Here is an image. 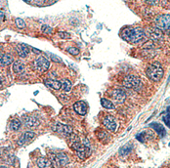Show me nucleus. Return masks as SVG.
<instances>
[{"instance_id": "nucleus-22", "label": "nucleus", "mask_w": 170, "mask_h": 168, "mask_svg": "<svg viewBox=\"0 0 170 168\" xmlns=\"http://www.w3.org/2000/svg\"><path fill=\"white\" fill-rule=\"evenodd\" d=\"M25 71V65L22 61H15L13 64V71L15 73H21Z\"/></svg>"}, {"instance_id": "nucleus-26", "label": "nucleus", "mask_w": 170, "mask_h": 168, "mask_svg": "<svg viewBox=\"0 0 170 168\" xmlns=\"http://www.w3.org/2000/svg\"><path fill=\"white\" fill-rule=\"evenodd\" d=\"M15 22H16V25H17L19 29H25V21L23 19L17 18Z\"/></svg>"}, {"instance_id": "nucleus-8", "label": "nucleus", "mask_w": 170, "mask_h": 168, "mask_svg": "<svg viewBox=\"0 0 170 168\" xmlns=\"http://www.w3.org/2000/svg\"><path fill=\"white\" fill-rule=\"evenodd\" d=\"M53 130L56 131V132L60 133L64 136H71L72 134V127L70 125H66V124H62L60 122L56 123V125L53 127Z\"/></svg>"}, {"instance_id": "nucleus-2", "label": "nucleus", "mask_w": 170, "mask_h": 168, "mask_svg": "<svg viewBox=\"0 0 170 168\" xmlns=\"http://www.w3.org/2000/svg\"><path fill=\"white\" fill-rule=\"evenodd\" d=\"M146 75L153 82H158L163 76V70L161 66L157 63L148 66L146 70Z\"/></svg>"}, {"instance_id": "nucleus-27", "label": "nucleus", "mask_w": 170, "mask_h": 168, "mask_svg": "<svg viewBox=\"0 0 170 168\" xmlns=\"http://www.w3.org/2000/svg\"><path fill=\"white\" fill-rule=\"evenodd\" d=\"M41 30H42V32H43L44 34H51L52 33V28L49 27V25H42V28H41Z\"/></svg>"}, {"instance_id": "nucleus-24", "label": "nucleus", "mask_w": 170, "mask_h": 168, "mask_svg": "<svg viewBox=\"0 0 170 168\" xmlns=\"http://www.w3.org/2000/svg\"><path fill=\"white\" fill-rule=\"evenodd\" d=\"M21 126H22V122L20 121L19 119H13L11 122H10V129L13 130V131H18Z\"/></svg>"}, {"instance_id": "nucleus-17", "label": "nucleus", "mask_w": 170, "mask_h": 168, "mask_svg": "<svg viewBox=\"0 0 170 168\" xmlns=\"http://www.w3.org/2000/svg\"><path fill=\"white\" fill-rule=\"evenodd\" d=\"M36 164L39 168H53V164L51 160L45 158V157H39L36 160Z\"/></svg>"}, {"instance_id": "nucleus-14", "label": "nucleus", "mask_w": 170, "mask_h": 168, "mask_svg": "<svg viewBox=\"0 0 170 168\" xmlns=\"http://www.w3.org/2000/svg\"><path fill=\"white\" fill-rule=\"evenodd\" d=\"M24 123L28 128H36L39 125V120L35 116H26L24 120Z\"/></svg>"}, {"instance_id": "nucleus-33", "label": "nucleus", "mask_w": 170, "mask_h": 168, "mask_svg": "<svg viewBox=\"0 0 170 168\" xmlns=\"http://www.w3.org/2000/svg\"><path fill=\"white\" fill-rule=\"evenodd\" d=\"M156 1H157V0H145V3L148 4V5H151V6H153V5H156Z\"/></svg>"}, {"instance_id": "nucleus-6", "label": "nucleus", "mask_w": 170, "mask_h": 168, "mask_svg": "<svg viewBox=\"0 0 170 168\" xmlns=\"http://www.w3.org/2000/svg\"><path fill=\"white\" fill-rule=\"evenodd\" d=\"M49 67H50V62L45 57H42V56L38 57L33 62L34 70L38 71H45L49 69Z\"/></svg>"}, {"instance_id": "nucleus-31", "label": "nucleus", "mask_w": 170, "mask_h": 168, "mask_svg": "<svg viewBox=\"0 0 170 168\" xmlns=\"http://www.w3.org/2000/svg\"><path fill=\"white\" fill-rule=\"evenodd\" d=\"M47 55H48L51 59H52V61H54V62H57V63H62V61H61V59L60 58H58L57 56H55V55H53V54H51V53H47Z\"/></svg>"}, {"instance_id": "nucleus-34", "label": "nucleus", "mask_w": 170, "mask_h": 168, "mask_svg": "<svg viewBox=\"0 0 170 168\" xmlns=\"http://www.w3.org/2000/svg\"><path fill=\"white\" fill-rule=\"evenodd\" d=\"M33 1L37 5H42V4H44L47 1V0H33Z\"/></svg>"}, {"instance_id": "nucleus-15", "label": "nucleus", "mask_w": 170, "mask_h": 168, "mask_svg": "<svg viewBox=\"0 0 170 168\" xmlns=\"http://www.w3.org/2000/svg\"><path fill=\"white\" fill-rule=\"evenodd\" d=\"M96 136L100 142H102L104 144H107L110 140V136L109 135L108 132H106L105 130L99 129L98 131H96Z\"/></svg>"}, {"instance_id": "nucleus-40", "label": "nucleus", "mask_w": 170, "mask_h": 168, "mask_svg": "<svg viewBox=\"0 0 170 168\" xmlns=\"http://www.w3.org/2000/svg\"><path fill=\"white\" fill-rule=\"evenodd\" d=\"M0 168H7V167H6V166H1Z\"/></svg>"}, {"instance_id": "nucleus-18", "label": "nucleus", "mask_w": 170, "mask_h": 168, "mask_svg": "<svg viewBox=\"0 0 170 168\" xmlns=\"http://www.w3.org/2000/svg\"><path fill=\"white\" fill-rule=\"evenodd\" d=\"M45 84L51 89H54V90H60L62 88V82L56 79H47L45 80Z\"/></svg>"}, {"instance_id": "nucleus-9", "label": "nucleus", "mask_w": 170, "mask_h": 168, "mask_svg": "<svg viewBox=\"0 0 170 168\" xmlns=\"http://www.w3.org/2000/svg\"><path fill=\"white\" fill-rule=\"evenodd\" d=\"M147 35L150 37L153 41H159L163 37V32L161 29L155 28H148L147 29Z\"/></svg>"}, {"instance_id": "nucleus-23", "label": "nucleus", "mask_w": 170, "mask_h": 168, "mask_svg": "<svg viewBox=\"0 0 170 168\" xmlns=\"http://www.w3.org/2000/svg\"><path fill=\"white\" fill-rule=\"evenodd\" d=\"M101 105H102L103 108L107 109H114V105L113 104V102L106 98L101 99Z\"/></svg>"}, {"instance_id": "nucleus-41", "label": "nucleus", "mask_w": 170, "mask_h": 168, "mask_svg": "<svg viewBox=\"0 0 170 168\" xmlns=\"http://www.w3.org/2000/svg\"><path fill=\"white\" fill-rule=\"evenodd\" d=\"M53 1H54V0H49V2H51V3H52Z\"/></svg>"}, {"instance_id": "nucleus-25", "label": "nucleus", "mask_w": 170, "mask_h": 168, "mask_svg": "<svg viewBox=\"0 0 170 168\" xmlns=\"http://www.w3.org/2000/svg\"><path fill=\"white\" fill-rule=\"evenodd\" d=\"M71 82L68 79H64L62 82V89L65 92H70L71 90Z\"/></svg>"}, {"instance_id": "nucleus-11", "label": "nucleus", "mask_w": 170, "mask_h": 168, "mask_svg": "<svg viewBox=\"0 0 170 168\" xmlns=\"http://www.w3.org/2000/svg\"><path fill=\"white\" fill-rule=\"evenodd\" d=\"M111 98H113L116 103L122 104V103H124L125 99H126V94L123 90H121V89H115V90L111 92Z\"/></svg>"}, {"instance_id": "nucleus-35", "label": "nucleus", "mask_w": 170, "mask_h": 168, "mask_svg": "<svg viewBox=\"0 0 170 168\" xmlns=\"http://www.w3.org/2000/svg\"><path fill=\"white\" fill-rule=\"evenodd\" d=\"M4 20H5V14L0 10V22H2Z\"/></svg>"}, {"instance_id": "nucleus-12", "label": "nucleus", "mask_w": 170, "mask_h": 168, "mask_svg": "<svg viewBox=\"0 0 170 168\" xmlns=\"http://www.w3.org/2000/svg\"><path fill=\"white\" fill-rule=\"evenodd\" d=\"M34 137H35V133L34 132H33V131H26V132H25L20 137V139L18 141V144H19V146H24L25 144L30 142Z\"/></svg>"}, {"instance_id": "nucleus-5", "label": "nucleus", "mask_w": 170, "mask_h": 168, "mask_svg": "<svg viewBox=\"0 0 170 168\" xmlns=\"http://www.w3.org/2000/svg\"><path fill=\"white\" fill-rule=\"evenodd\" d=\"M123 86L128 89H138L141 86V79L137 75H127L123 79Z\"/></svg>"}, {"instance_id": "nucleus-38", "label": "nucleus", "mask_w": 170, "mask_h": 168, "mask_svg": "<svg viewBox=\"0 0 170 168\" xmlns=\"http://www.w3.org/2000/svg\"><path fill=\"white\" fill-rule=\"evenodd\" d=\"M167 113H168V114L170 115V107H168V108H167Z\"/></svg>"}, {"instance_id": "nucleus-28", "label": "nucleus", "mask_w": 170, "mask_h": 168, "mask_svg": "<svg viewBox=\"0 0 170 168\" xmlns=\"http://www.w3.org/2000/svg\"><path fill=\"white\" fill-rule=\"evenodd\" d=\"M68 52L73 56H76L79 54V49H77L76 47H70V48H68Z\"/></svg>"}, {"instance_id": "nucleus-13", "label": "nucleus", "mask_w": 170, "mask_h": 168, "mask_svg": "<svg viewBox=\"0 0 170 168\" xmlns=\"http://www.w3.org/2000/svg\"><path fill=\"white\" fill-rule=\"evenodd\" d=\"M30 49H31V47L25 45V44H22V43H20L16 46V50H17L18 55L21 58H25L26 56H28L29 54Z\"/></svg>"}, {"instance_id": "nucleus-4", "label": "nucleus", "mask_w": 170, "mask_h": 168, "mask_svg": "<svg viewBox=\"0 0 170 168\" xmlns=\"http://www.w3.org/2000/svg\"><path fill=\"white\" fill-rule=\"evenodd\" d=\"M155 25L156 27L162 31H168L170 30V15L164 14V15H159L155 20Z\"/></svg>"}, {"instance_id": "nucleus-16", "label": "nucleus", "mask_w": 170, "mask_h": 168, "mask_svg": "<svg viewBox=\"0 0 170 168\" xmlns=\"http://www.w3.org/2000/svg\"><path fill=\"white\" fill-rule=\"evenodd\" d=\"M14 58L9 54H2L0 55V67H7L12 64Z\"/></svg>"}, {"instance_id": "nucleus-37", "label": "nucleus", "mask_w": 170, "mask_h": 168, "mask_svg": "<svg viewBox=\"0 0 170 168\" xmlns=\"http://www.w3.org/2000/svg\"><path fill=\"white\" fill-rule=\"evenodd\" d=\"M31 50L34 51V53H35V54H40V50H37V49L33 48V47H31Z\"/></svg>"}, {"instance_id": "nucleus-1", "label": "nucleus", "mask_w": 170, "mask_h": 168, "mask_svg": "<svg viewBox=\"0 0 170 168\" xmlns=\"http://www.w3.org/2000/svg\"><path fill=\"white\" fill-rule=\"evenodd\" d=\"M121 37L129 43H138L145 37V31L141 28H124L120 32Z\"/></svg>"}, {"instance_id": "nucleus-32", "label": "nucleus", "mask_w": 170, "mask_h": 168, "mask_svg": "<svg viewBox=\"0 0 170 168\" xmlns=\"http://www.w3.org/2000/svg\"><path fill=\"white\" fill-rule=\"evenodd\" d=\"M162 119H163L164 123H165V124L168 126V127L170 128V115H169V114L164 115V116L162 117Z\"/></svg>"}, {"instance_id": "nucleus-7", "label": "nucleus", "mask_w": 170, "mask_h": 168, "mask_svg": "<svg viewBox=\"0 0 170 168\" xmlns=\"http://www.w3.org/2000/svg\"><path fill=\"white\" fill-rule=\"evenodd\" d=\"M103 124L106 128L111 132H115L116 129L118 127V124L116 119L113 116V115H106L103 119Z\"/></svg>"}, {"instance_id": "nucleus-10", "label": "nucleus", "mask_w": 170, "mask_h": 168, "mask_svg": "<svg viewBox=\"0 0 170 168\" xmlns=\"http://www.w3.org/2000/svg\"><path fill=\"white\" fill-rule=\"evenodd\" d=\"M73 109H74V112H75L77 114L85 115L87 113V109H88L87 104L85 102H83V101H78L76 103H74Z\"/></svg>"}, {"instance_id": "nucleus-20", "label": "nucleus", "mask_w": 170, "mask_h": 168, "mask_svg": "<svg viewBox=\"0 0 170 168\" xmlns=\"http://www.w3.org/2000/svg\"><path fill=\"white\" fill-rule=\"evenodd\" d=\"M57 158H58V161H59V163L61 166H66L70 163V159H68V157L66 154L64 153H58L57 155Z\"/></svg>"}, {"instance_id": "nucleus-19", "label": "nucleus", "mask_w": 170, "mask_h": 168, "mask_svg": "<svg viewBox=\"0 0 170 168\" xmlns=\"http://www.w3.org/2000/svg\"><path fill=\"white\" fill-rule=\"evenodd\" d=\"M150 126L153 129H155V131L160 136V137H164V136L166 135V131H165V128L163 127V125L159 124V123H152Z\"/></svg>"}, {"instance_id": "nucleus-36", "label": "nucleus", "mask_w": 170, "mask_h": 168, "mask_svg": "<svg viewBox=\"0 0 170 168\" xmlns=\"http://www.w3.org/2000/svg\"><path fill=\"white\" fill-rule=\"evenodd\" d=\"M5 83V79L3 76H0V88L3 86V84Z\"/></svg>"}, {"instance_id": "nucleus-30", "label": "nucleus", "mask_w": 170, "mask_h": 168, "mask_svg": "<svg viewBox=\"0 0 170 168\" xmlns=\"http://www.w3.org/2000/svg\"><path fill=\"white\" fill-rule=\"evenodd\" d=\"M137 140H139L140 142H142V143H144V142L146 141V133L145 132H142L140 134H138L136 136Z\"/></svg>"}, {"instance_id": "nucleus-3", "label": "nucleus", "mask_w": 170, "mask_h": 168, "mask_svg": "<svg viewBox=\"0 0 170 168\" xmlns=\"http://www.w3.org/2000/svg\"><path fill=\"white\" fill-rule=\"evenodd\" d=\"M72 150H74L76 151L77 156L80 158L81 160H84L87 158V156L90 155L91 151H90V148L87 146H85L84 144L80 143V142H74L71 146Z\"/></svg>"}, {"instance_id": "nucleus-39", "label": "nucleus", "mask_w": 170, "mask_h": 168, "mask_svg": "<svg viewBox=\"0 0 170 168\" xmlns=\"http://www.w3.org/2000/svg\"><path fill=\"white\" fill-rule=\"evenodd\" d=\"M25 2H26V3H30L31 2V0H24Z\"/></svg>"}, {"instance_id": "nucleus-21", "label": "nucleus", "mask_w": 170, "mask_h": 168, "mask_svg": "<svg viewBox=\"0 0 170 168\" xmlns=\"http://www.w3.org/2000/svg\"><path fill=\"white\" fill-rule=\"evenodd\" d=\"M132 149H133V145L128 143L124 145L123 147H121V148L119 149V155L121 156H125L127 155H129L131 151H132Z\"/></svg>"}, {"instance_id": "nucleus-29", "label": "nucleus", "mask_w": 170, "mask_h": 168, "mask_svg": "<svg viewBox=\"0 0 170 168\" xmlns=\"http://www.w3.org/2000/svg\"><path fill=\"white\" fill-rule=\"evenodd\" d=\"M58 35H59V37L64 38V39H70L71 38V34L68 33V32H65V31H62V32H58Z\"/></svg>"}]
</instances>
